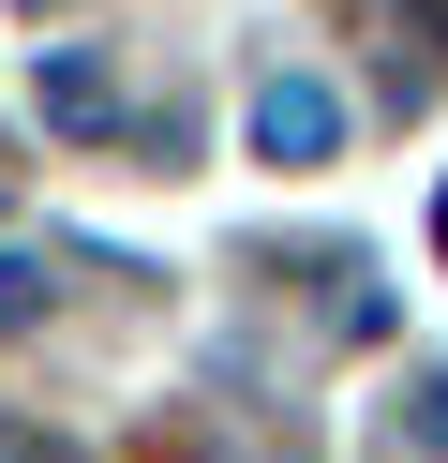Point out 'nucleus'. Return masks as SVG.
<instances>
[{"label":"nucleus","instance_id":"obj_1","mask_svg":"<svg viewBox=\"0 0 448 463\" xmlns=\"http://www.w3.org/2000/svg\"><path fill=\"white\" fill-rule=\"evenodd\" d=\"M254 135H269V150L299 165V150H329V135H344V105H329V90H299V75H284V90L254 105Z\"/></svg>","mask_w":448,"mask_h":463}]
</instances>
